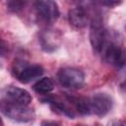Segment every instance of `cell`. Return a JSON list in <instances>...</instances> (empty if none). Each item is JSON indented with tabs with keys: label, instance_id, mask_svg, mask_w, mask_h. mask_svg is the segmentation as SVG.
Here are the masks:
<instances>
[{
	"label": "cell",
	"instance_id": "cell-1",
	"mask_svg": "<svg viewBox=\"0 0 126 126\" xmlns=\"http://www.w3.org/2000/svg\"><path fill=\"white\" fill-rule=\"evenodd\" d=\"M101 52L104 59L111 65L117 68H123L126 66V50L122 48L120 43L110 39L108 34Z\"/></svg>",
	"mask_w": 126,
	"mask_h": 126
},
{
	"label": "cell",
	"instance_id": "cell-2",
	"mask_svg": "<svg viewBox=\"0 0 126 126\" xmlns=\"http://www.w3.org/2000/svg\"><path fill=\"white\" fill-rule=\"evenodd\" d=\"M1 111L6 117L10 118L11 120L21 123L30 122L34 117L33 110L28 105L10 103L4 100H2L1 102Z\"/></svg>",
	"mask_w": 126,
	"mask_h": 126
},
{
	"label": "cell",
	"instance_id": "cell-3",
	"mask_svg": "<svg viewBox=\"0 0 126 126\" xmlns=\"http://www.w3.org/2000/svg\"><path fill=\"white\" fill-rule=\"evenodd\" d=\"M57 78L60 85L68 89H79L85 82V75L83 71L73 67L60 69L57 74Z\"/></svg>",
	"mask_w": 126,
	"mask_h": 126
},
{
	"label": "cell",
	"instance_id": "cell-4",
	"mask_svg": "<svg viewBox=\"0 0 126 126\" xmlns=\"http://www.w3.org/2000/svg\"><path fill=\"white\" fill-rule=\"evenodd\" d=\"M88 105L90 113L103 116L110 111L112 107V100L108 94L99 93L88 98Z\"/></svg>",
	"mask_w": 126,
	"mask_h": 126
},
{
	"label": "cell",
	"instance_id": "cell-5",
	"mask_svg": "<svg viewBox=\"0 0 126 126\" xmlns=\"http://www.w3.org/2000/svg\"><path fill=\"white\" fill-rule=\"evenodd\" d=\"M107 37V32L103 27L100 18L96 17L92 21L90 31V40L93 48L96 52H101Z\"/></svg>",
	"mask_w": 126,
	"mask_h": 126
},
{
	"label": "cell",
	"instance_id": "cell-6",
	"mask_svg": "<svg viewBox=\"0 0 126 126\" xmlns=\"http://www.w3.org/2000/svg\"><path fill=\"white\" fill-rule=\"evenodd\" d=\"M2 100L15 104L29 105L32 101V96L30 93L24 89L9 86L6 87L2 92Z\"/></svg>",
	"mask_w": 126,
	"mask_h": 126
},
{
	"label": "cell",
	"instance_id": "cell-7",
	"mask_svg": "<svg viewBox=\"0 0 126 126\" xmlns=\"http://www.w3.org/2000/svg\"><path fill=\"white\" fill-rule=\"evenodd\" d=\"M37 16L47 23H52L57 20L59 17V9L57 4L54 1L50 0H41L37 1L34 4Z\"/></svg>",
	"mask_w": 126,
	"mask_h": 126
},
{
	"label": "cell",
	"instance_id": "cell-8",
	"mask_svg": "<svg viewBox=\"0 0 126 126\" xmlns=\"http://www.w3.org/2000/svg\"><path fill=\"white\" fill-rule=\"evenodd\" d=\"M15 72H16L17 79L21 83L28 84L39 78L43 74V69L40 65H37V64H33V65L24 64L21 66H17Z\"/></svg>",
	"mask_w": 126,
	"mask_h": 126
},
{
	"label": "cell",
	"instance_id": "cell-9",
	"mask_svg": "<svg viewBox=\"0 0 126 126\" xmlns=\"http://www.w3.org/2000/svg\"><path fill=\"white\" fill-rule=\"evenodd\" d=\"M68 20H69V23L73 27L81 29L87 25L88 15L82 7H76V8H73L69 11Z\"/></svg>",
	"mask_w": 126,
	"mask_h": 126
},
{
	"label": "cell",
	"instance_id": "cell-10",
	"mask_svg": "<svg viewBox=\"0 0 126 126\" xmlns=\"http://www.w3.org/2000/svg\"><path fill=\"white\" fill-rule=\"evenodd\" d=\"M33 90L38 94H48L54 89V83L50 78H42L33 85Z\"/></svg>",
	"mask_w": 126,
	"mask_h": 126
},
{
	"label": "cell",
	"instance_id": "cell-11",
	"mask_svg": "<svg viewBox=\"0 0 126 126\" xmlns=\"http://www.w3.org/2000/svg\"><path fill=\"white\" fill-rule=\"evenodd\" d=\"M23 5H24V3L21 2V1H13V2H10V3H9L10 9H13L14 11H17V10L21 9Z\"/></svg>",
	"mask_w": 126,
	"mask_h": 126
},
{
	"label": "cell",
	"instance_id": "cell-12",
	"mask_svg": "<svg viewBox=\"0 0 126 126\" xmlns=\"http://www.w3.org/2000/svg\"><path fill=\"white\" fill-rule=\"evenodd\" d=\"M109 126H126V121L124 120H116V121H112Z\"/></svg>",
	"mask_w": 126,
	"mask_h": 126
},
{
	"label": "cell",
	"instance_id": "cell-13",
	"mask_svg": "<svg viewBox=\"0 0 126 126\" xmlns=\"http://www.w3.org/2000/svg\"><path fill=\"white\" fill-rule=\"evenodd\" d=\"M41 126H59L57 123L55 122H51V121H43L41 123Z\"/></svg>",
	"mask_w": 126,
	"mask_h": 126
},
{
	"label": "cell",
	"instance_id": "cell-14",
	"mask_svg": "<svg viewBox=\"0 0 126 126\" xmlns=\"http://www.w3.org/2000/svg\"><path fill=\"white\" fill-rule=\"evenodd\" d=\"M77 126H83V125H77Z\"/></svg>",
	"mask_w": 126,
	"mask_h": 126
}]
</instances>
